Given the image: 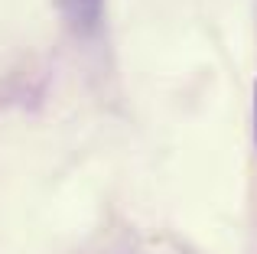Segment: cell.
Wrapping results in <instances>:
<instances>
[{"label":"cell","instance_id":"cell-2","mask_svg":"<svg viewBox=\"0 0 257 254\" xmlns=\"http://www.w3.org/2000/svg\"><path fill=\"white\" fill-rule=\"evenodd\" d=\"M254 137H257V85H254Z\"/></svg>","mask_w":257,"mask_h":254},{"label":"cell","instance_id":"cell-1","mask_svg":"<svg viewBox=\"0 0 257 254\" xmlns=\"http://www.w3.org/2000/svg\"><path fill=\"white\" fill-rule=\"evenodd\" d=\"M59 13H62L72 33L91 36L101 26V17H104V0H59Z\"/></svg>","mask_w":257,"mask_h":254}]
</instances>
